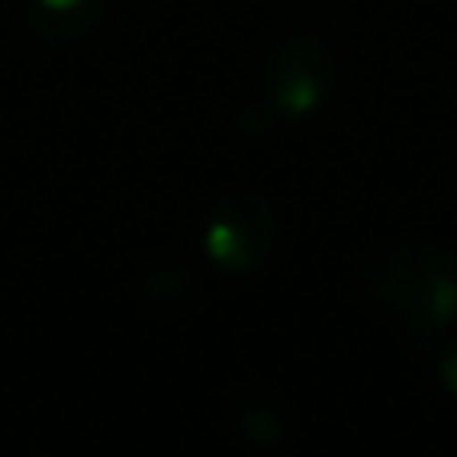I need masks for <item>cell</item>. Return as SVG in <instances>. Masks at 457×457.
<instances>
[{
  "label": "cell",
  "mask_w": 457,
  "mask_h": 457,
  "mask_svg": "<svg viewBox=\"0 0 457 457\" xmlns=\"http://www.w3.org/2000/svg\"><path fill=\"white\" fill-rule=\"evenodd\" d=\"M333 72H337V56H333L329 40L317 32H289L265 56L261 101L273 109V117L285 120L313 117L329 101Z\"/></svg>",
  "instance_id": "cell-2"
},
{
  "label": "cell",
  "mask_w": 457,
  "mask_h": 457,
  "mask_svg": "<svg viewBox=\"0 0 457 457\" xmlns=\"http://www.w3.org/2000/svg\"><path fill=\"white\" fill-rule=\"evenodd\" d=\"M437 378H442L445 394L457 397V341L442 345V353H437Z\"/></svg>",
  "instance_id": "cell-7"
},
{
  "label": "cell",
  "mask_w": 457,
  "mask_h": 457,
  "mask_svg": "<svg viewBox=\"0 0 457 457\" xmlns=\"http://www.w3.org/2000/svg\"><path fill=\"white\" fill-rule=\"evenodd\" d=\"M277 245V217L261 193L233 189L205 217V257L221 273L249 277L265 269Z\"/></svg>",
  "instance_id": "cell-3"
},
{
  "label": "cell",
  "mask_w": 457,
  "mask_h": 457,
  "mask_svg": "<svg viewBox=\"0 0 457 457\" xmlns=\"http://www.w3.org/2000/svg\"><path fill=\"white\" fill-rule=\"evenodd\" d=\"M357 289L365 305L394 317L418 345H429L457 321V253L442 241L405 237L365 261Z\"/></svg>",
  "instance_id": "cell-1"
},
{
  "label": "cell",
  "mask_w": 457,
  "mask_h": 457,
  "mask_svg": "<svg viewBox=\"0 0 457 457\" xmlns=\"http://www.w3.org/2000/svg\"><path fill=\"white\" fill-rule=\"evenodd\" d=\"M228 418H233L237 434H245L253 445H277L289 434V418H285L281 402L265 389H237L228 397Z\"/></svg>",
  "instance_id": "cell-5"
},
{
  "label": "cell",
  "mask_w": 457,
  "mask_h": 457,
  "mask_svg": "<svg viewBox=\"0 0 457 457\" xmlns=\"http://www.w3.org/2000/svg\"><path fill=\"white\" fill-rule=\"evenodd\" d=\"M193 289H197V281H193V273L185 265H161L141 281V297L157 309L189 305Z\"/></svg>",
  "instance_id": "cell-6"
},
{
  "label": "cell",
  "mask_w": 457,
  "mask_h": 457,
  "mask_svg": "<svg viewBox=\"0 0 457 457\" xmlns=\"http://www.w3.org/2000/svg\"><path fill=\"white\" fill-rule=\"evenodd\" d=\"M104 0H24V21L37 40L53 48L77 45L101 24Z\"/></svg>",
  "instance_id": "cell-4"
}]
</instances>
